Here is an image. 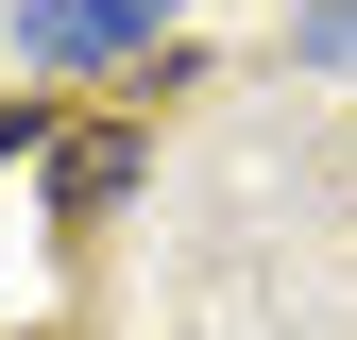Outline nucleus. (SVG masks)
Wrapping results in <instances>:
<instances>
[{
  "instance_id": "1",
  "label": "nucleus",
  "mask_w": 357,
  "mask_h": 340,
  "mask_svg": "<svg viewBox=\"0 0 357 340\" xmlns=\"http://www.w3.org/2000/svg\"><path fill=\"white\" fill-rule=\"evenodd\" d=\"M34 68H102V52H153V34H170V0H34Z\"/></svg>"
},
{
  "instance_id": "3",
  "label": "nucleus",
  "mask_w": 357,
  "mask_h": 340,
  "mask_svg": "<svg viewBox=\"0 0 357 340\" xmlns=\"http://www.w3.org/2000/svg\"><path fill=\"white\" fill-rule=\"evenodd\" d=\"M306 68H357V0H306Z\"/></svg>"
},
{
  "instance_id": "4",
  "label": "nucleus",
  "mask_w": 357,
  "mask_h": 340,
  "mask_svg": "<svg viewBox=\"0 0 357 340\" xmlns=\"http://www.w3.org/2000/svg\"><path fill=\"white\" fill-rule=\"evenodd\" d=\"M34 137H52V119H34V102H0V153H34Z\"/></svg>"
},
{
  "instance_id": "2",
  "label": "nucleus",
  "mask_w": 357,
  "mask_h": 340,
  "mask_svg": "<svg viewBox=\"0 0 357 340\" xmlns=\"http://www.w3.org/2000/svg\"><path fill=\"white\" fill-rule=\"evenodd\" d=\"M119 187H137V119H85L52 153V204H119Z\"/></svg>"
}]
</instances>
